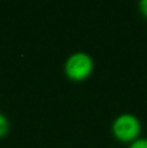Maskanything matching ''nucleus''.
Here are the masks:
<instances>
[{
	"mask_svg": "<svg viewBox=\"0 0 147 148\" xmlns=\"http://www.w3.org/2000/svg\"><path fill=\"white\" fill-rule=\"evenodd\" d=\"M94 70V60L87 52L77 51L68 56L64 62V72L72 81L80 82L89 78Z\"/></svg>",
	"mask_w": 147,
	"mask_h": 148,
	"instance_id": "f257e3e1",
	"label": "nucleus"
},
{
	"mask_svg": "<svg viewBox=\"0 0 147 148\" xmlns=\"http://www.w3.org/2000/svg\"><path fill=\"white\" fill-rule=\"evenodd\" d=\"M138 7H139V12L147 18V0H141L138 3Z\"/></svg>",
	"mask_w": 147,
	"mask_h": 148,
	"instance_id": "39448f33",
	"label": "nucleus"
},
{
	"mask_svg": "<svg viewBox=\"0 0 147 148\" xmlns=\"http://www.w3.org/2000/svg\"><path fill=\"white\" fill-rule=\"evenodd\" d=\"M128 148H147V138H138L129 144Z\"/></svg>",
	"mask_w": 147,
	"mask_h": 148,
	"instance_id": "20e7f679",
	"label": "nucleus"
},
{
	"mask_svg": "<svg viewBox=\"0 0 147 148\" xmlns=\"http://www.w3.org/2000/svg\"><path fill=\"white\" fill-rule=\"evenodd\" d=\"M9 131V121L3 113H0V138L5 136Z\"/></svg>",
	"mask_w": 147,
	"mask_h": 148,
	"instance_id": "7ed1b4c3",
	"label": "nucleus"
},
{
	"mask_svg": "<svg viewBox=\"0 0 147 148\" xmlns=\"http://www.w3.org/2000/svg\"><path fill=\"white\" fill-rule=\"evenodd\" d=\"M112 134L120 142H134L139 138L142 125L139 118L133 113H121L113 120L111 126Z\"/></svg>",
	"mask_w": 147,
	"mask_h": 148,
	"instance_id": "f03ea898",
	"label": "nucleus"
}]
</instances>
